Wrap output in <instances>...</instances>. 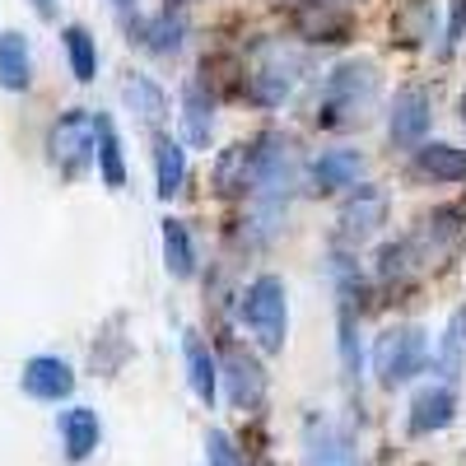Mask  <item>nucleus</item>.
<instances>
[{"label": "nucleus", "instance_id": "nucleus-34", "mask_svg": "<svg viewBox=\"0 0 466 466\" xmlns=\"http://www.w3.org/2000/svg\"><path fill=\"white\" fill-rule=\"evenodd\" d=\"M182 5H191V0H164V10H182Z\"/></svg>", "mask_w": 466, "mask_h": 466}, {"label": "nucleus", "instance_id": "nucleus-3", "mask_svg": "<svg viewBox=\"0 0 466 466\" xmlns=\"http://www.w3.org/2000/svg\"><path fill=\"white\" fill-rule=\"evenodd\" d=\"M308 75V56L285 47V43H261L252 66L243 70V98H252L257 107H280L299 80Z\"/></svg>", "mask_w": 466, "mask_h": 466}, {"label": "nucleus", "instance_id": "nucleus-28", "mask_svg": "<svg viewBox=\"0 0 466 466\" xmlns=\"http://www.w3.org/2000/svg\"><path fill=\"white\" fill-rule=\"evenodd\" d=\"M420 261H424V257H420V248L410 243V233H406V238H397V243H382V248H378L373 276H378L382 285H401V280H410V270H415Z\"/></svg>", "mask_w": 466, "mask_h": 466}, {"label": "nucleus", "instance_id": "nucleus-22", "mask_svg": "<svg viewBox=\"0 0 466 466\" xmlns=\"http://www.w3.org/2000/svg\"><path fill=\"white\" fill-rule=\"evenodd\" d=\"M187 182V145L173 136H154V191L159 201H173Z\"/></svg>", "mask_w": 466, "mask_h": 466}, {"label": "nucleus", "instance_id": "nucleus-31", "mask_svg": "<svg viewBox=\"0 0 466 466\" xmlns=\"http://www.w3.org/2000/svg\"><path fill=\"white\" fill-rule=\"evenodd\" d=\"M461 37H466V0H452V15H448V33H443V61L457 52V43H461Z\"/></svg>", "mask_w": 466, "mask_h": 466}, {"label": "nucleus", "instance_id": "nucleus-15", "mask_svg": "<svg viewBox=\"0 0 466 466\" xmlns=\"http://www.w3.org/2000/svg\"><path fill=\"white\" fill-rule=\"evenodd\" d=\"M410 177L415 182H466V149L448 140H424L410 154Z\"/></svg>", "mask_w": 466, "mask_h": 466}, {"label": "nucleus", "instance_id": "nucleus-18", "mask_svg": "<svg viewBox=\"0 0 466 466\" xmlns=\"http://www.w3.org/2000/svg\"><path fill=\"white\" fill-rule=\"evenodd\" d=\"M430 364H434L439 382H448V387L461 382V373H466V303L452 308V318H448V327H443V336L434 345Z\"/></svg>", "mask_w": 466, "mask_h": 466}, {"label": "nucleus", "instance_id": "nucleus-33", "mask_svg": "<svg viewBox=\"0 0 466 466\" xmlns=\"http://www.w3.org/2000/svg\"><path fill=\"white\" fill-rule=\"evenodd\" d=\"M112 10L122 15V19H131V15H136V0H112Z\"/></svg>", "mask_w": 466, "mask_h": 466}, {"label": "nucleus", "instance_id": "nucleus-2", "mask_svg": "<svg viewBox=\"0 0 466 466\" xmlns=\"http://www.w3.org/2000/svg\"><path fill=\"white\" fill-rule=\"evenodd\" d=\"M238 313L257 340V350H266V355H280L285 340H289V289L280 276H257L243 294H238Z\"/></svg>", "mask_w": 466, "mask_h": 466}, {"label": "nucleus", "instance_id": "nucleus-4", "mask_svg": "<svg viewBox=\"0 0 466 466\" xmlns=\"http://www.w3.org/2000/svg\"><path fill=\"white\" fill-rule=\"evenodd\" d=\"M424 369H430V336H424V327L401 322L373 340V373L382 392H397V387L415 382Z\"/></svg>", "mask_w": 466, "mask_h": 466}, {"label": "nucleus", "instance_id": "nucleus-13", "mask_svg": "<svg viewBox=\"0 0 466 466\" xmlns=\"http://www.w3.org/2000/svg\"><path fill=\"white\" fill-rule=\"evenodd\" d=\"M294 33L308 43H345L350 37V15L340 0H294Z\"/></svg>", "mask_w": 466, "mask_h": 466}, {"label": "nucleus", "instance_id": "nucleus-32", "mask_svg": "<svg viewBox=\"0 0 466 466\" xmlns=\"http://www.w3.org/2000/svg\"><path fill=\"white\" fill-rule=\"evenodd\" d=\"M28 5H33V15H37V19H47V24L56 19V0H28Z\"/></svg>", "mask_w": 466, "mask_h": 466}, {"label": "nucleus", "instance_id": "nucleus-8", "mask_svg": "<svg viewBox=\"0 0 466 466\" xmlns=\"http://www.w3.org/2000/svg\"><path fill=\"white\" fill-rule=\"evenodd\" d=\"M219 378H224V397H228L233 410L257 415L266 406V369L248 355V350L228 345L224 360H219Z\"/></svg>", "mask_w": 466, "mask_h": 466}, {"label": "nucleus", "instance_id": "nucleus-19", "mask_svg": "<svg viewBox=\"0 0 466 466\" xmlns=\"http://www.w3.org/2000/svg\"><path fill=\"white\" fill-rule=\"evenodd\" d=\"M94 159H98V177L107 191L127 187V154H122V136L107 112H94Z\"/></svg>", "mask_w": 466, "mask_h": 466}, {"label": "nucleus", "instance_id": "nucleus-11", "mask_svg": "<svg viewBox=\"0 0 466 466\" xmlns=\"http://www.w3.org/2000/svg\"><path fill=\"white\" fill-rule=\"evenodd\" d=\"M364 154L350 149V145H336V149H318L313 159H308V187L322 191V197H331V191H355L360 177H364Z\"/></svg>", "mask_w": 466, "mask_h": 466}, {"label": "nucleus", "instance_id": "nucleus-5", "mask_svg": "<svg viewBox=\"0 0 466 466\" xmlns=\"http://www.w3.org/2000/svg\"><path fill=\"white\" fill-rule=\"evenodd\" d=\"M47 159L66 182L85 177V168L94 164V112L70 107V112L56 116L47 127Z\"/></svg>", "mask_w": 466, "mask_h": 466}, {"label": "nucleus", "instance_id": "nucleus-17", "mask_svg": "<svg viewBox=\"0 0 466 466\" xmlns=\"http://www.w3.org/2000/svg\"><path fill=\"white\" fill-rule=\"evenodd\" d=\"M61 430V448H66V461H89L103 443V424H98V410L94 406H70L61 410L56 420Z\"/></svg>", "mask_w": 466, "mask_h": 466}, {"label": "nucleus", "instance_id": "nucleus-27", "mask_svg": "<svg viewBox=\"0 0 466 466\" xmlns=\"http://www.w3.org/2000/svg\"><path fill=\"white\" fill-rule=\"evenodd\" d=\"M61 43H66L70 75H75L80 85H94V80H98V43H94V33H89L85 24H66Z\"/></svg>", "mask_w": 466, "mask_h": 466}, {"label": "nucleus", "instance_id": "nucleus-20", "mask_svg": "<svg viewBox=\"0 0 466 466\" xmlns=\"http://www.w3.org/2000/svg\"><path fill=\"white\" fill-rule=\"evenodd\" d=\"M182 355H187V382H191V392H197L206 406H215L219 401V360H215V350L197 331H187Z\"/></svg>", "mask_w": 466, "mask_h": 466}, {"label": "nucleus", "instance_id": "nucleus-24", "mask_svg": "<svg viewBox=\"0 0 466 466\" xmlns=\"http://www.w3.org/2000/svg\"><path fill=\"white\" fill-rule=\"evenodd\" d=\"M439 28V10H434V0H401V10L392 19V37L401 47H420V43H430Z\"/></svg>", "mask_w": 466, "mask_h": 466}, {"label": "nucleus", "instance_id": "nucleus-12", "mask_svg": "<svg viewBox=\"0 0 466 466\" xmlns=\"http://www.w3.org/2000/svg\"><path fill=\"white\" fill-rule=\"evenodd\" d=\"M452 420H457V387H448V382H424L420 392L410 397V410H406V430H410L415 439L443 434Z\"/></svg>", "mask_w": 466, "mask_h": 466}, {"label": "nucleus", "instance_id": "nucleus-26", "mask_svg": "<svg viewBox=\"0 0 466 466\" xmlns=\"http://www.w3.org/2000/svg\"><path fill=\"white\" fill-rule=\"evenodd\" d=\"M215 191L219 197H248V187H252V159H248V145H228L219 149V159H215Z\"/></svg>", "mask_w": 466, "mask_h": 466}, {"label": "nucleus", "instance_id": "nucleus-6", "mask_svg": "<svg viewBox=\"0 0 466 466\" xmlns=\"http://www.w3.org/2000/svg\"><path fill=\"white\" fill-rule=\"evenodd\" d=\"M387 210H392V197H387V187H378V182H360V187L340 201V215H336V248L360 252V248L373 238V233L387 224Z\"/></svg>", "mask_w": 466, "mask_h": 466}, {"label": "nucleus", "instance_id": "nucleus-29", "mask_svg": "<svg viewBox=\"0 0 466 466\" xmlns=\"http://www.w3.org/2000/svg\"><path fill=\"white\" fill-rule=\"evenodd\" d=\"M340 336H336V345H340V373H345V382L350 387H360V378H364V350H360V313H350V308H340Z\"/></svg>", "mask_w": 466, "mask_h": 466}, {"label": "nucleus", "instance_id": "nucleus-21", "mask_svg": "<svg viewBox=\"0 0 466 466\" xmlns=\"http://www.w3.org/2000/svg\"><path fill=\"white\" fill-rule=\"evenodd\" d=\"M33 85V47L19 28L0 33V89L5 94H28Z\"/></svg>", "mask_w": 466, "mask_h": 466}, {"label": "nucleus", "instance_id": "nucleus-14", "mask_svg": "<svg viewBox=\"0 0 466 466\" xmlns=\"http://www.w3.org/2000/svg\"><path fill=\"white\" fill-rule=\"evenodd\" d=\"M19 387H24V397L52 406V401H66L75 392V369L61 355H33L19 373Z\"/></svg>", "mask_w": 466, "mask_h": 466}, {"label": "nucleus", "instance_id": "nucleus-35", "mask_svg": "<svg viewBox=\"0 0 466 466\" xmlns=\"http://www.w3.org/2000/svg\"><path fill=\"white\" fill-rule=\"evenodd\" d=\"M457 112H461V127H466V94H461V103H457Z\"/></svg>", "mask_w": 466, "mask_h": 466}, {"label": "nucleus", "instance_id": "nucleus-7", "mask_svg": "<svg viewBox=\"0 0 466 466\" xmlns=\"http://www.w3.org/2000/svg\"><path fill=\"white\" fill-rule=\"evenodd\" d=\"M127 24V37H131V47H140V52H149L154 61H173V56H182V47H187V19H182V10H154V15H131V19H122Z\"/></svg>", "mask_w": 466, "mask_h": 466}, {"label": "nucleus", "instance_id": "nucleus-16", "mask_svg": "<svg viewBox=\"0 0 466 466\" xmlns=\"http://www.w3.org/2000/svg\"><path fill=\"white\" fill-rule=\"evenodd\" d=\"M182 140L191 149H210L215 140V94L201 80L182 85Z\"/></svg>", "mask_w": 466, "mask_h": 466}, {"label": "nucleus", "instance_id": "nucleus-1", "mask_svg": "<svg viewBox=\"0 0 466 466\" xmlns=\"http://www.w3.org/2000/svg\"><path fill=\"white\" fill-rule=\"evenodd\" d=\"M382 94V70L369 56H345L327 70L322 94H318V127L327 131H350L364 127L369 112Z\"/></svg>", "mask_w": 466, "mask_h": 466}, {"label": "nucleus", "instance_id": "nucleus-25", "mask_svg": "<svg viewBox=\"0 0 466 466\" xmlns=\"http://www.w3.org/2000/svg\"><path fill=\"white\" fill-rule=\"evenodd\" d=\"M159 233H164V266H168V276L173 280H191V276H197V243H191V228L168 215L159 224Z\"/></svg>", "mask_w": 466, "mask_h": 466}, {"label": "nucleus", "instance_id": "nucleus-23", "mask_svg": "<svg viewBox=\"0 0 466 466\" xmlns=\"http://www.w3.org/2000/svg\"><path fill=\"white\" fill-rule=\"evenodd\" d=\"M122 98H127V107L140 116V122L149 127V131H159L164 122H168V94L149 80V75H127V85H122Z\"/></svg>", "mask_w": 466, "mask_h": 466}, {"label": "nucleus", "instance_id": "nucleus-30", "mask_svg": "<svg viewBox=\"0 0 466 466\" xmlns=\"http://www.w3.org/2000/svg\"><path fill=\"white\" fill-rule=\"evenodd\" d=\"M206 466H248V461H243V452L233 448V439L224 430H210L206 434Z\"/></svg>", "mask_w": 466, "mask_h": 466}, {"label": "nucleus", "instance_id": "nucleus-10", "mask_svg": "<svg viewBox=\"0 0 466 466\" xmlns=\"http://www.w3.org/2000/svg\"><path fill=\"white\" fill-rule=\"evenodd\" d=\"M303 466H364V461H360L350 430H340L327 415H308L303 420Z\"/></svg>", "mask_w": 466, "mask_h": 466}, {"label": "nucleus", "instance_id": "nucleus-9", "mask_svg": "<svg viewBox=\"0 0 466 466\" xmlns=\"http://www.w3.org/2000/svg\"><path fill=\"white\" fill-rule=\"evenodd\" d=\"M430 127H434V103H430V94L415 89V85L397 89L392 107H387V140H392L397 149H410V154H415V149L424 145V136H430Z\"/></svg>", "mask_w": 466, "mask_h": 466}]
</instances>
